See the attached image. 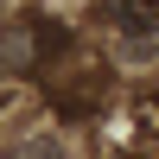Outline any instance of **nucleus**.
<instances>
[{
	"label": "nucleus",
	"instance_id": "1",
	"mask_svg": "<svg viewBox=\"0 0 159 159\" xmlns=\"http://www.w3.org/2000/svg\"><path fill=\"white\" fill-rule=\"evenodd\" d=\"M7 64H13V70L32 64V32H25V25H13V32H7Z\"/></svg>",
	"mask_w": 159,
	"mask_h": 159
}]
</instances>
